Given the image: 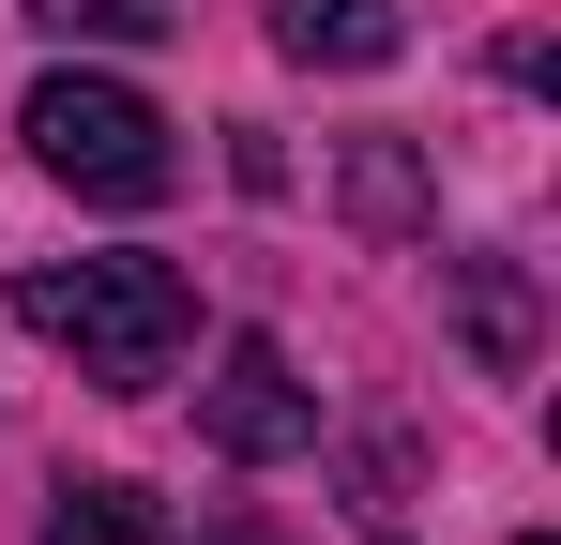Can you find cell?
<instances>
[{
    "mask_svg": "<svg viewBox=\"0 0 561 545\" xmlns=\"http://www.w3.org/2000/svg\"><path fill=\"white\" fill-rule=\"evenodd\" d=\"M31 31H46V46H152L168 0H31Z\"/></svg>",
    "mask_w": 561,
    "mask_h": 545,
    "instance_id": "8",
    "label": "cell"
},
{
    "mask_svg": "<svg viewBox=\"0 0 561 545\" xmlns=\"http://www.w3.org/2000/svg\"><path fill=\"white\" fill-rule=\"evenodd\" d=\"M350 212H365L379 243L425 228V167H410V137H350Z\"/></svg>",
    "mask_w": 561,
    "mask_h": 545,
    "instance_id": "6",
    "label": "cell"
},
{
    "mask_svg": "<svg viewBox=\"0 0 561 545\" xmlns=\"http://www.w3.org/2000/svg\"><path fill=\"white\" fill-rule=\"evenodd\" d=\"M15 137H31V167L77 182V197H106V212H152L168 182H183V152H168V121H152V91L122 77H31V106H15Z\"/></svg>",
    "mask_w": 561,
    "mask_h": 545,
    "instance_id": "2",
    "label": "cell"
},
{
    "mask_svg": "<svg viewBox=\"0 0 561 545\" xmlns=\"http://www.w3.org/2000/svg\"><path fill=\"white\" fill-rule=\"evenodd\" d=\"M274 46L319 61V77H379V61L410 46V15H394V0H274Z\"/></svg>",
    "mask_w": 561,
    "mask_h": 545,
    "instance_id": "4",
    "label": "cell"
},
{
    "mask_svg": "<svg viewBox=\"0 0 561 545\" xmlns=\"http://www.w3.org/2000/svg\"><path fill=\"white\" fill-rule=\"evenodd\" d=\"M46 545H168V515H152L137 485H61V515H46Z\"/></svg>",
    "mask_w": 561,
    "mask_h": 545,
    "instance_id": "7",
    "label": "cell"
},
{
    "mask_svg": "<svg viewBox=\"0 0 561 545\" xmlns=\"http://www.w3.org/2000/svg\"><path fill=\"white\" fill-rule=\"evenodd\" d=\"M228 545H259V531H228Z\"/></svg>",
    "mask_w": 561,
    "mask_h": 545,
    "instance_id": "9",
    "label": "cell"
},
{
    "mask_svg": "<svg viewBox=\"0 0 561 545\" xmlns=\"http://www.w3.org/2000/svg\"><path fill=\"white\" fill-rule=\"evenodd\" d=\"M456 318H470V349L501 379H531V272L516 258H456Z\"/></svg>",
    "mask_w": 561,
    "mask_h": 545,
    "instance_id": "5",
    "label": "cell"
},
{
    "mask_svg": "<svg viewBox=\"0 0 561 545\" xmlns=\"http://www.w3.org/2000/svg\"><path fill=\"white\" fill-rule=\"evenodd\" d=\"M197 425H213V454H243V469H274V454L319 440V394L288 379L274 334H228V363H213V394H197Z\"/></svg>",
    "mask_w": 561,
    "mask_h": 545,
    "instance_id": "3",
    "label": "cell"
},
{
    "mask_svg": "<svg viewBox=\"0 0 561 545\" xmlns=\"http://www.w3.org/2000/svg\"><path fill=\"white\" fill-rule=\"evenodd\" d=\"M15 318L46 334V349H77V379L106 394H152L197 334V288L168 258H31L15 272Z\"/></svg>",
    "mask_w": 561,
    "mask_h": 545,
    "instance_id": "1",
    "label": "cell"
}]
</instances>
